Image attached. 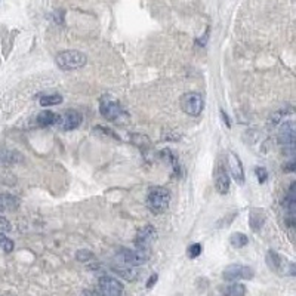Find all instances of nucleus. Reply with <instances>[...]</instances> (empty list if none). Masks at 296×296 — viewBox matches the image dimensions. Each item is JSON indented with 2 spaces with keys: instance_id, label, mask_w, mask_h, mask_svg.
I'll return each instance as SVG.
<instances>
[{
  "instance_id": "1",
  "label": "nucleus",
  "mask_w": 296,
  "mask_h": 296,
  "mask_svg": "<svg viewBox=\"0 0 296 296\" xmlns=\"http://www.w3.org/2000/svg\"><path fill=\"white\" fill-rule=\"evenodd\" d=\"M169 203H171V193H169V190H166L164 187L150 188L147 196V206L151 214L154 215L164 214L169 207Z\"/></svg>"
},
{
  "instance_id": "2",
  "label": "nucleus",
  "mask_w": 296,
  "mask_h": 296,
  "mask_svg": "<svg viewBox=\"0 0 296 296\" xmlns=\"http://www.w3.org/2000/svg\"><path fill=\"white\" fill-rule=\"evenodd\" d=\"M57 65L64 70V71H71V70H79L86 65L88 57L80 51L70 49V51H62L57 55L55 58Z\"/></svg>"
},
{
  "instance_id": "3",
  "label": "nucleus",
  "mask_w": 296,
  "mask_h": 296,
  "mask_svg": "<svg viewBox=\"0 0 296 296\" xmlns=\"http://www.w3.org/2000/svg\"><path fill=\"white\" fill-rule=\"evenodd\" d=\"M99 113L110 121H120L128 117V113L123 110L121 104L111 95H104L99 99Z\"/></svg>"
},
{
  "instance_id": "4",
  "label": "nucleus",
  "mask_w": 296,
  "mask_h": 296,
  "mask_svg": "<svg viewBox=\"0 0 296 296\" xmlns=\"http://www.w3.org/2000/svg\"><path fill=\"white\" fill-rule=\"evenodd\" d=\"M295 123L293 121H284L280 124V129L277 134V141L280 144V147L283 148V153H286L287 156H293L295 154Z\"/></svg>"
},
{
  "instance_id": "5",
  "label": "nucleus",
  "mask_w": 296,
  "mask_h": 296,
  "mask_svg": "<svg viewBox=\"0 0 296 296\" xmlns=\"http://www.w3.org/2000/svg\"><path fill=\"white\" fill-rule=\"evenodd\" d=\"M267 265L270 267L271 271L277 274H284V276H295V264L283 258L276 250H268L267 253Z\"/></svg>"
},
{
  "instance_id": "6",
  "label": "nucleus",
  "mask_w": 296,
  "mask_h": 296,
  "mask_svg": "<svg viewBox=\"0 0 296 296\" xmlns=\"http://www.w3.org/2000/svg\"><path fill=\"white\" fill-rule=\"evenodd\" d=\"M118 258L126 265L138 267V265L145 264L150 259V250H148V247H137L135 250L121 249L120 253H118Z\"/></svg>"
},
{
  "instance_id": "7",
  "label": "nucleus",
  "mask_w": 296,
  "mask_h": 296,
  "mask_svg": "<svg viewBox=\"0 0 296 296\" xmlns=\"http://www.w3.org/2000/svg\"><path fill=\"white\" fill-rule=\"evenodd\" d=\"M181 108L184 110L185 114L191 116V117H197L201 114L203 108H204V99L200 94L197 92H188L184 94L181 97Z\"/></svg>"
},
{
  "instance_id": "8",
  "label": "nucleus",
  "mask_w": 296,
  "mask_h": 296,
  "mask_svg": "<svg viewBox=\"0 0 296 296\" xmlns=\"http://www.w3.org/2000/svg\"><path fill=\"white\" fill-rule=\"evenodd\" d=\"M253 276H255V271L253 268L247 267V265H240V264H233L228 265L224 273H222V278L225 281H237V280H252Z\"/></svg>"
},
{
  "instance_id": "9",
  "label": "nucleus",
  "mask_w": 296,
  "mask_h": 296,
  "mask_svg": "<svg viewBox=\"0 0 296 296\" xmlns=\"http://www.w3.org/2000/svg\"><path fill=\"white\" fill-rule=\"evenodd\" d=\"M81 114L76 110H65L61 114H57V121L55 124L62 131H73L77 129L81 124Z\"/></svg>"
},
{
  "instance_id": "10",
  "label": "nucleus",
  "mask_w": 296,
  "mask_h": 296,
  "mask_svg": "<svg viewBox=\"0 0 296 296\" xmlns=\"http://www.w3.org/2000/svg\"><path fill=\"white\" fill-rule=\"evenodd\" d=\"M99 290L102 296H121L123 295V284L110 276H104L99 278Z\"/></svg>"
},
{
  "instance_id": "11",
  "label": "nucleus",
  "mask_w": 296,
  "mask_h": 296,
  "mask_svg": "<svg viewBox=\"0 0 296 296\" xmlns=\"http://www.w3.org/2000/svg\"><path fill=\"white\" fill-rule=\"evenodd\" d=\"M227 163H228L230 174L234 178V181L238 182V184H244V171H243V164L240 161V157L236 153L228 151V154H227Z\"/></svg>"
},
{
  "instance_id": "12",
  "label": "nucleus",
  "mask_w": 296,
  "mask_h": 296,
  "mask_svg": "<svg viewBox=\"0 0 296 296\" xmlns=\"http://www.w3.org/2000/svg\"><path fill=\"white\" fill-rule=\"evenodd\" d=\"M157 237V231L153 225H145L141 228L135 237V244L137 247H148Z\"/></svg>"
},
{
  "instance_id": "13",
  "label": "nucleus",
  "mask_w": 296,
  "mask_h": 296,
  "mask_svg": "<svg viewBox=\"0 0 296 296\" xmlns=\"http://www.w3.org/2000/svg\"><path fill=\"white\" fill-rule=\"evenodd\" d=\"M215 188L222 196H225L230 191V177L222 164L218 166L217 172H215Z\"/></svg>"
},
{
  "instance_id": "14",
  "label": "nucleus",
  "mask_w": 296,
  "mask_h": 296,
  "mask_svg": "<svg viewBox=\"0 0 296 296\" xmlns=\"http://www.w3.org/2000/svg\"><path fill=\"white\" fill-rule=\"evenodd\" d=\"M295 182H292L289 191H287V196L284 198V209L287 212V224L289 227H293L295 225V207H296V200H295Z\"/></svg>"
},
{
  "instance_id": "15",
  "label": "nucleus",
  "mask_w": 296,
  "mask_h": 296,
  "mask_svg": "<svg viewBox=\"0 0 296 296\" xmlns=\"http://www.w3.org/2000/svg\"><path fill=\"white\" fill-rule=\"evenodd\" d=\"M22 160H24L22 154L18 153L17 150H11V148L0 145V163H3V164H17V163H21Z\"/></svg>"
},
{
  "instance_id": "16",
  "label": "nucleus",
  "mask_w": 296,
  "mask_h": 296,
  "mask_svg": "<svg viewBox=\"0 0 296 296\" xmlns=\"http://www.w3.org/2000/svg\"><path fill=\"white\" fill-rule=\"evenodd\" d=\"M265 224V214L262 210H258V209H253L252 212L249 214V225L253 231H259Z\"/></svg>"
},
{
  "instance_id": "17",
  "label": "nucleus",
  "mask_w": 296,
  "mask_h": 296,
  "mask_svg": "<svg viewBox=\"0 0 296 296\" xmlns=\"http://www.w3.org/2000/svg\"><path fill=\"white\" fill-rule=\"evenodd\" d=\"M18 207H20L18 197L12 194H0V210H3V212L9 210V212H12V210H17Z\"/></svg>"
},
{
  "instance_id": "18",
  "label": "nucleus",
  "mask_w": 296,
  "mask_h": 296,
  "mask_svg": "<svg viewBox=\"0 0 296 296\" xmlns=\"http://www.w3.org/2000/svg\"><path fill=\"white\" fill-rule=\"evenodd\" d=\"M57 121V114L54 111H41L39 113L37 118H36V123L40 126V128H48V126H52L55 124Z\"/></svg>"
},
{
  "instance_id": "19",
  "label": "nucleus",
  "mask_w": 296,
  "mask_h": 296,
  "mask_svg": "<svg viewBox=\"0 0 296 296\" xmlns=\"http://www.w3.org/2000/svg\"><path fill=\"white\" fill-rule=\"evenodd\" d=\"M224 296H246V286L241 283H233L224 289Z\"/></svg>"
},
{
  "instance_id": "20",
  "label": "nucleus",
  "mask_w": 296,
  "mask_h": 296,
  "mask_svg": "<svg viewBox=\"0 0 296 296\" xmlns=\"http://www.w3.org/2000/svg\"><path fill=\"white\" fill-rule=\"evenodd\" d=\"M114 271L120 276V277H123L124 280H128V281H135L137 278H138V271L135 270V268H132V267H126V268H114Z\"/></svg>"
},
{
  "instance_id": "21",
  "label": "nucleus",
  "mask_w": 296,
  "mask_h": 296,
  "mask_svg": "<svg viewBox=\"0 0 296 296\" xmlns=\"http://www.w3.org/2000/svg\"><path fill=\"white\" fill-rule=\"evenodd\" d=\"M62 102V97L58 94H52V95H45L40 98V105L41 107H52V105H58Z\"/></svg>"
},
{
  "instance_id": "22",
  "label": "nucleus",
  "mask_w": 296,
  "mask_h": 296,
  "mask_svg": "<svg viewBox=\"0 0 296 296\" xmlns=\"http://www.w3.org/2000/svg\"><path fill=\"white\" fill-rule=\"evenodd\" d=\"M230 243L233 244V247L240 249V247H244L249 243V238L243 233H233L231 237H230Z\"/></svg>"
},
{
  "instance_id": "23",
  "label": "nucleus",
  "mask_w": 296,
  "mask_h": 296,
  "mask_svg": "<svg viewBox=\"0 0 296 296\" xmlns=\"http://www.w3.org/2000/svg\"><path fill=\"white\" fill-rule=\"evenodd\" d=\"M0 247H2L6 253L14 250V241L11 238H8L3 233H0Z\"/></svg>"
},
{
  "instance_id": "24",
  "label": "nucleus",
  "mask_w": 296,
  "mask_h": 296,
  "mask_svg": "<svg viewBox=\"0 0 296 296\" xmlns=\"http://www.w3.org/2000/svg\"><path fill=\"white\" fill-rule=\"evenodd\" d=\"M76 259H77V261H80V262H88V261H92V259H94V253H92L91 250H86V249L79 250V252L76 253Z\"/></svg>"
},
{
  "instance_id": "25",
  "label": "nucleus",
  "mask_w": 296,
  "mask_h": 296,
  "mask_svg": "<svg viewBox=\"0 0 296 296\" xmlns=\"http://www.w3.org/2000/svg\"><path fill=\"white\" fill-rule=\"evenodd\" d=\"M201 252H203V247H201V244L200 243H194V244H191L190 247H188V258H191V259H196L197 257H200L201 255Z\"/></svg>"
},
{
  "instance_id": "26",
  "label": "nucleus",
  "mask_w": 296,
  "mask_h": 296,
  "mask_svg": "<svg viewBox=\"0 0 296 296\" xmlns=\"http://www.w3.org/2000/svg\"><path fill=\"white\" fill-rule=\"evenodd\" d=\"M255 174H257V178H258V182L259 184H265L267 179H268V172L265 167H257L255 169Z\"/></svg>"
},
{
  "instance_id": "27",
  "label": "nucleus",
  "mask_w": 296,
  "mask_h": 296,
  "mask_svg": "<svg viewBox=\"0 0 296 296\" xmlns=\"http://www.w3.org/2000/svg\"><path fill=\"white\" fill-rule=\"evenodd\" d=\"M97 132H102L104 135H110L113 139H120L111 129H105V128H102V126H98V128H97Z\"/></svg>"
},
{
  "instance_id": "28",
  "label": "nucleus",
  "mask_w": 296,
  "mask_h": 296,
  "mask_svg": "<svg viewBox=\"0 0 296 296\" xmlns=\"http://www.w3.org/2000/svg\"><path fill=\"white\" fill-rule=\"evenodd\" d=\"M0 230H11V224L5 217H0Z\"/></svg>"
},
{
  "instance_id": "29",
  "label": "nucleus",
  "mask_w": 296,
  "mask_h": 296,
  "mask_svg": "<svg viewBox=\"0 0 296 296\" xmlns=\"http://www.w3.org/2000/svg\"><path fill=\"white\" fill-rule=\"evenodd\" d=\"M280 118H281V111H278V113H274L271 117H270V123H273V124H277L278 121H280Z\"/></svg>"
},
{
  "instance_id": "30",
  "label": "nucleus",
  "mask_w": 296,
  "mask_h": 296,
  "mask_svg": "<svg viewBox=\"0 0 296 296\" xmlns=\"http://www.w3.org/2000/svg\"><path fill=\"white\" fill-rule=\"evenodd\" d=\"M157 278H158V276H157V274H153V276L148 278V281H147V289H151V287L157 283Z\"/></svg>"
},
{
  "instance_id": "31",
  "label": "nucleus",
  "mask_w": 296,
  "mask_h": 296,
  "mask_svg": "<svg viewBox=\"0 0 296 296\" xmlns=\"http://www.w3.org/2000/svg\"><path fill=\"white\" fill-rule=\"evenodd\" d=\"M221 117H222L224 123L227 124V128H231V121H230V117L227 116V113H225L224 110H221Z\"/></svg>"
}]
</instances>
